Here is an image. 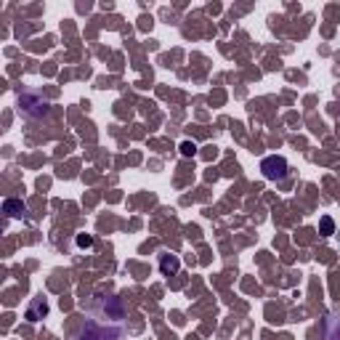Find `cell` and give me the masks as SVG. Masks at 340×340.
I'll return each instance as SVG.
<instances>
[{
  "instance_id": "obj_1",
  "label": "cell",
  "mask_w": 340,
  "mask_h": 340,
  "mask_svg": "<svg viewBox=\"0 0 340 340\" xmlns=\"http://www.w3.org/2000/svg\"><path fill=\"white\" fill-rule=\"evenodd\" d=\"M77 340H128V311L115 295H99Z\"/></svg>"
},
{
  "instance_id": "obj_2",
  "label": "cell",
  "mask_w": 340,
  "mask_h": 340,
  "mask_svg": "<svg viewBox=\"0 0 340 340\" xmlns=\"http://www.w3.org/2000/svg\"><path fill=\"white\" fill-rule=\"evenodd\" d=\"M261 170H263V176H266V178H285L287 162L282 157H266V159H263V165H261Z\"/></svg>"
},
{
  "instance_id": "obj_3",
  "label": "cell",
  "mask_w": 340,
  "mask_h": 340,
  "mask_svg": "<svg viewBox=\"0 0 340 340\" xmlns=\"http://www.w3.org/2000/svg\"><path fill=\"white\" fill-rule=\"evenodd\" d=\"M3 210H6L8 215H14V218H22V215L27 213V207H24V202H19V200H8V202L3 205Z\"/></svg>"
},
{
  "instance_id": "obj_4",
  "label": "cell",
  "mask_w": 340,
  "mask_h": 340,
  "mask_svg": "<svg viewBox=\"0 0 340 340\" xmlns=\"http://www.w3.org/2000/svg\"><path fill=\"white\" fill-rule=\"evenodd\" d=\"M159 269H162V271H176L178 269V258H165V255H162V258H159Z\"/></svg>"
},
{
  "instance_id": "obj_5",
  "label": "cell",
  "mask_w": 340,
  "mask_h": 340,
  "mask_svg": "<svg viewBox=\"0 0 340 340\" xmlns=\"http://www.w3.org/2000/svg\"><path fill=\"white\" fill-rule=\"evenodd\" d=\"M194 152H197L194 144H189V141H186V144H181V154H194Z\"/></svg>"
},
{
  "instance_id": "obj_6",
  "label": "cell",
  "mask_w": 340,
  "mask_h": 340,
  "mask_svg": "<svg viewBox=\"0 0 340 340\" xmlns=\"http://www.w3.org/2000/svg\"><path fill=\"white\" fill-rule=\"evenodd\" d=\"M322 229H324V234H332V221H329V218H322Z\"/></svg>"
},
{
  "instance_id": "obj_7",
  "label": "cell",
  "mask_w": 340,
  "mask_h": 340,
  "mask_svg": "<svg viewBox=\"0 0 340 340\" xmlns=\"http://www.w3.org/2000/svg\"><path fill=\"white\" fill-rule=\"evenodd\" d=\"M77 244H80V247H91L93 239H91V237H80V239H77Z\"/></svg>"
}]
</instances>
